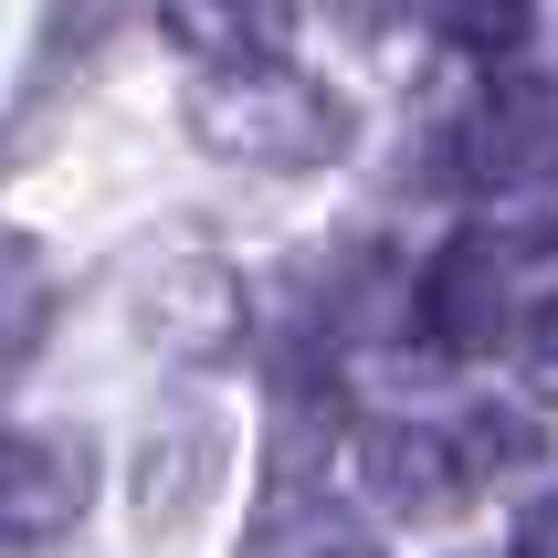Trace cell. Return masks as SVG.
I'll return each mask as SVG.
<instances>
[{
	"label": "cell",
	"mask_w": 558,
	"mask_h": 558,
	"mask_svg": "<svg viewBox=\"0 0 558 558\" xmlns=\"http://www.w3.org/2000/svg\"><path fill=\"white\" fill-rule=\"evenodd\" d=\"M348 22H390V11H401V0H338Z\"/></svg>",
	"instance_id": "11"
},
{
	"label": "cell",
	"mask_w": 558,
	"mask_h": 558,
	"mask_svg": "<svg viewBox=\"0 0 558 558\" xmlns=\"http://www.w3.org/2000/svg\"><path fill=\"white\" fill-rule=\"evenodd\" d=\"M527 32H537L527 0H464V11H453V43H464V53H517Z\"/></svg>",
	"instance_id": "9"
},
{
	"label": "cell",
	"mask_w": 558,
	"mask_h": 558,
	"mask_svg": "<svg viewBox=\"0 0 558 558\" xmlns=\"http://www.w3.org/2000/svg\"><path fill=\"white\" fill-rule=\"evenodd\" d=\"M221 485V422L211 411H158L137 442V527H180Z\"/></svg>",
	"instance_id": "5"
},
{
	"label": "cell",
	"mask_w": 558,
	"mask_h": 558,
	"mask_svg": "<svg viewBox=\"0 0 558 558\" xmlns=\"http://www.w3.org/2000/svg\"><path fill=\"white\" fill-rule=\"evenodd\" d=\"M359 485L390 517H453L474 496L464 453H453V422H369L359 433Z\"/></svg>",
	"instance_id": "3"
},
{
	"label": "cell",
	"mask_w": 558,
	"mask_h": 558,
	"mask_svg": "<svg viewBox=\"0 0 558 558\" xmlns=\"http://www.w3.org/2000/svg\"><path fill=\"white\" fill-rule=\"evenodd\" d=\"M117 11H126V0H53V43L74 53V43H95V32L117 22Z\"/></svg>",
	"instance_id": "10"
},
{
	"label": "cell",
	"mask_w": 558,
	"mask_h": 558,
	"mask_svg": "<svg viewBox=\"0 0 558 558\" xmlns=\"http://www.w3.org/2000/svg\"><path fill=\"white\" fill-rule=\"evenodd\" d=\"M201 148L243 158V169H327L348 148V106L338 95L295 85V74H264V63H232V85H211L190 106Z\"/></svg>",
	"instance_id": "1"
},
{
	"label": "cell",
	"mask_w": 558,
	"mask_h": 558,
	"mask_svg": "<svg viewBox=\"0 0 558 558\" xmlns=\"http://www.w3.org/2000/svg\"><path fill=\"white\" fill-rule=\"evenodd\" d=\"M32 327H43V264L32 243H0V359L32 348Z\"/></svg>",
	"instance_id": "8"
},
{
	"label": "cell",
	"mask_w": 558,
	"mask_h": 558,
	"mask_svg": "<svg viewBox=\"0 0 558 558\" xmlns=\"http://www.w3.org/2000/svg\"><path fill=\"white\" fill-rule=\"evenodd\" d=\"M158 22L201 63H275L306 22V0H158Z\"/></svg>",
	"instance_id": "6"
},
{
	"label": "cell",
	"mask_w": 558,
	"mask_h": 558,
	"mask_svg": "<svg viewBox=\"0 0 558 558\" xmlns=\"http://www.w3.org/2000/svg\"><path fill=\"white\" fill-rule=\"evenodd\" d=\"M253 558H379V537L359 517H338V506H316V496H275Z\"/></svg>",
	"instance_id": "7"
},
{
	"label": "cell",
	"mask_w": 558,
	"mask_h": 558,
	"mask_svg": "<svg viewBox=\"0 0 558 558\" xmlns=\"http://www.w3.org/2000/svg\"><path fill=\"white\" fill-rule=\"evenodd\" d=\"M537 369H548V379H558V316H548V338H537Z\"/></svg>",
	"instance_id": "12"
},
{
	"label": "cell",
	"mask_w": 558,
	"mask_h": 558,
	"mask_svg": "<svg viewBox=\"0 0 558 558\" xmlns=\"http://www.w3.org/2000/svg\"><path fill=\"white\" fill-rule=\"evenodd\" d=\"M137 327H148L169 359H221V348L243 338V284H232V264L169 253V264L137 284Z\"/></svg>",
	"instance_id": "4"
},
{
	"label": "cell",
	"mask_w": 558,
	"mask_h": 558,
	"mask_svg": "<svg viewBox=\"0 0 558 558\" xmlns=\"http://www.w3.org/2000/svg\"><path fill=\"white\" fill-rule=\"evenodd\" d=\"M95 453L85 433H0V548H43L85 517Z\"/></svg>",
	"instance_id": "2"
}]
</instances>
